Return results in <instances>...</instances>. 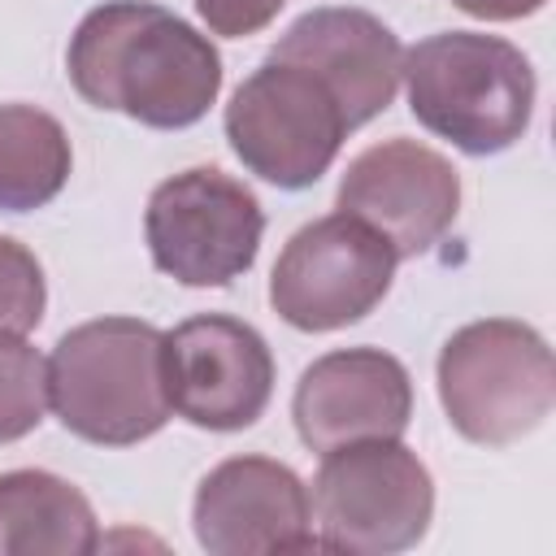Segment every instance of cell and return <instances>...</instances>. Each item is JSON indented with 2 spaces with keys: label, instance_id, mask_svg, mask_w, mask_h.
<instances>
[{
  "label": "cell",
  "instance_id": "obj_1",
  "mask_svg": "<svg viewBox=\"0 0 556 556\" xmlns=\"http://www.w3.org/2000/svg\"><path fill=\"white\" fill-rule=\"evenodd\" d=\"M74 91L152 130L195 126L222 91V56L191 22L148 0H109L70 35Z\"/></svg>",
  "mask_w": 556,
  "mask_h": 556
},
{
  "label": "cell",
  "instance_id": "obj_2",
  "mask_svg": "<svg viewBox=\"0 0 556 556\" xmlns=\"http://www.w3.org/2000/svg\"><path fill=\"white\" fill-rule=\"evenodd\" d=\"M48 408L70 434L96 447L152 439L174 417L165 395V330L139 317H96L65 330L48 356Z\"/></svg>",
  "mask_w": 556,
  "mask_h": 556
},
{
  "label": "cell",
  "instance_id": "obj_3",
  "mask_svg": "<svg viewBox=\"0 0 556 556\" xmlns=\"http://www.w3.org/2000/svg\"><path fill=\"white\" fill-rule=\"evenodd\" d=\"M400 83L413 117L469 156L513 148L534 117L526 52L482 30H439L404 52Z\"/></svg>",
  "mask_w": 556,
  "mask_h": 556
},
{
  "label": "cell",
  "instance_id": "obj_4",
  "mask_svg": "<svg viewBox=\"0 0 556 556\" xmlns=\"http://www.w3.org/2000/svg\"><path fill=\"white\" fill-rule=\"evenodd\" d=\"M434 382L452 430L478 447L521 443L556 404L552 348L517 317H482L452 330Z\"/></svg>",
  "mask_w": 556,
  "mask_h": 556
},
{
  "label": "cell",
  "instance_id": "obj_5",
  "mask_svg": "<svg viewBox=\"0 0 556 556\" xmlns=\"http://www.w3.org/2000/svg\"><path fill=\"white\" fill-rule=\"evenodd\" d=\"M308 504L317 547L391 556L426 539L434 517V478L400 439H361L321 452Z\"/></svg>",
  "mask_w": 556,
  "mask_h": 556
},
{
  "label": "cell",
  "instance_id": "obj_6",
  "mask_svg": "<svg viewBox=\"0 0 556 556\" xmlns=\"http://www.w3.org/2000/svg\"><path fill=\"white\" fill-rule=\"evenodd\" d=\"M226 139L248 174L282 191H304L334 165L348 122L334 91L313 70L265 61L235 87Z\"/></svg>",
  "mask_w": 556,
  "mask_h": 556
},
{
  "label": "cell",
  "instance_id": "obj_7",
  "mask_svg": "<svg viewBox=\"0 0 556 556\" xmlns=\"http://www.w3.org/2000/svg\"><path fill=\"white\" fill-rule=\"evenodd\" d=\"M265 235L261 200L217 165H191L152 187L143 239L152 265L182 287H226L252 269Z\"/></svg>",
  "mask_w": 556,
  "mask_h": 556
},
{
  "label": "cell",
  "instance_id": "obj_8",
  "mask_svg": "<svg viewBox=\"0 0 556 556\" xmlns=\"http://www.w3.org/2000/svg\"><path fill=\"white\" fill-rule=\"evenodd\" d=\"M395 265L387 235L339 208L287 239L269 274V304L295 330H343L387 300Z\"/></svg>",
  "mask_w": 556,
  "mask_h": 556
},
{
  "label": "cell",
  "instance_id": "obj_9",
  "mask_svg": "<svg viewBox=\"0 0 556 556\" xmlns=\"http://www.w3.org/2000/svg\"><path fill=\"white\" fill-rule=\"evenodd\" d=\"M169 408L200 430H248L274 395L265 334L230 313H200L165 330Z\"/></svg>",
  "mask_w": 556,
  "mask_h": 556
},
{
  "label": "cell",
  "instance_id": "obj_10",
  "mask_svg": "<svg viewBox=\"0 0 556 556\" xmlns=\"http://www.w3.org/2000/svg\"><path fill=\"white\" fill-rule=\"evenodd\" d=\"M191 526L208 556L317 552L308 486L274 456H230L213 465L195 486Z\"/></svg>",
  "mask_w": 556,
  "mask_h": 556
},
{
  "label": "cell",
  "instance_id": "obj_11",
  "mask_svg": "<svg viewBox=\"0 0 556 556\" xmlns=\"http://www.w3.org/2000/svg\"><path fill=\"white\" fill-rule=\"evenodd\" d=\"M334 200L343 213L387 235L395 256L408 261L452 230L460 213V174L443 152L395 135L348 161Z\"/></svg>",
  "mask_w": 556,
  "mask_h": 556
},
{
  "label": "cell",
  "instance_id": "obj_12",
  "mask_svg": "<svg viewBox=\"0 0 556 556\" xmlns=\"http://www.w3.org/2000/svg\"><path fill=\"white\" fill-rule=\"evenodd\" d=\"M291 417L313 452L400 439L413 417V378L404 361L382 348H334L300 374Z\"/></svg>",
  "mask_w": 556,
  "mask_h": 556
},
{
  "label": "cell",
  "instance_id": "obj_13",
  "mask_svg": "<svg viewBox=\"0 0 556 556\" xmlns=\"http://www.w3.org/2000/svg\"><path fill=\"white\" fill-rule=\"evenodd\" d=\"M269 61H291L313 70L339 100L348 130L387 113L400 91L404 48L395 30L365 9H308L287 26V35L269 48Z\"/></svg>",
  "mask_w": 556,
  "mask_h": 556
},
{
  "label": "cell",
  "instance_id": "obj_14",
  "mask_svg": "<svg viewBox=\"0 0 556 556\" xmlns=\"http://www.w3.org/2000/svg\"><path fill=\"white\" fill-rule=\"evenodd\" d=\"M100 547V521L91 500L48 473H0V556H91Z\"/></svg>",
  "mask_w": 556,
  "mask_h": 556
},
{
  "label": "cell",
  "instance_id": "obj_15",
  "mask_svg": "<svg viewBox=\"0 0 556 556\" xmlns=\"http://www.w3.org/2000/svg\"><path fill=\"white\" fill-rule=\"evenodd\" d=\"M74 148L65 126L35 104H0V208H43L70 182Z\"/></svg>",
  "mask_w": 556,
  "mask_h": 556
},
{
  "label": "cell",
  "instance_id": "obj_16",
  "mask_svg": "<svg viewBox=\"0 0 556 556\" xmlns=\"http://www.w3.org/2000/svg\"><path fill=\"white\" fill-rule=\"evenodd\" d=\"M48 413V361L26 334L0 330V443H17L39 430Z\"/></svg>",
  "mask_w": 556,
  "mask_h": 556
},
{
  "label": "cell",
  "instance_id": "obj_17",
  "mask_svg": "<svg viewBox=\"0 0 556 556\" xmlns=\"http://www.w3.org/2000/svg\"><path fill=\"white\" fill-rule=\"evenodd\" d=\"M43 304H48L43 265L26 243L0 235V330L30 334L43 321Z\"/></svg>",
  "mask_w": 556,
  "mask_h": 556
},
{
  "label": "cell",
  "instance_id": "obj_18",
  "mask_svg": "<svg viewBox=\"0 0 556 556\" xmlns=\"http://www.w3.org/2000/svg\"><path fill=\"white\" fill-rule=\"evenodd\" d=\"M191 4H195L200 22L213 35H222V39H248V35L265 30L282 13L287 0H191Z\"/></svg>",
  "mask_w": 556,
  "mask_h": 556
},
{
  "label": "cell",
  "instance_id": "obj_19",
  "mask_svg": "<svg viewBox=\"0 0 556 556\" xmlns=\"http://www.w3.org/2000/svg\"><path fill=\"white\" fill-rule=\"evenodd\" d=\"M452 4L469 17H482V22H517V17L539 13L547 0H452Z\"/></svg>",
  "mask_w": 556,
  "mask_h": 556
}]
</instances>
